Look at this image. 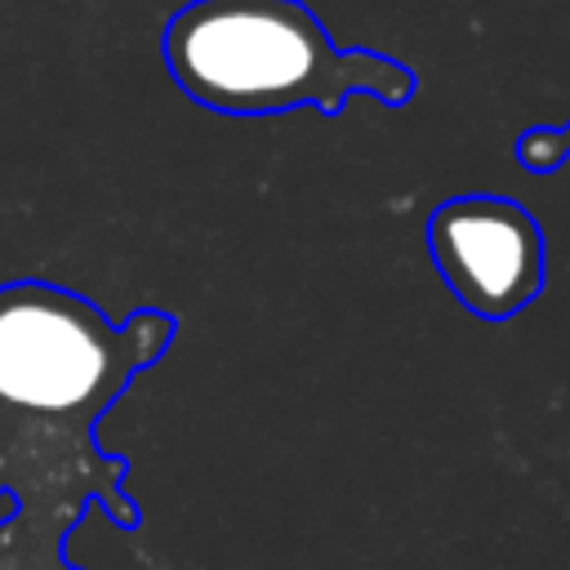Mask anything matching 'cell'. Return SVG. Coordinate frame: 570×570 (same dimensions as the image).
<instances>
[{"instance_id":"1","label":"cell","mask_w":570,"mask_h":570,"mask_svg":"<svg viewBox=\"0 0 570 570\" xmlns=\"http://www.w3.org/2000/svg\"><path fill=\"white\" fill-rule=\"evenodd\" d=\"M160 58L183 98L223 116H338L356 94L401 107L419 85L387 53L334 45L303 0H187L160 31Z\"/></svg>"},{"instance_id":"2","label":"cell","mask_w":570,"mask_h":570,"mask_svg":"<svg viewBox=\"0 0 570 570\" xmlns=\"http://www.w3.org/2000/svg\"><path fill=\"white\" fill-rule=\"evenodd\" d=\"M178 334L160 307L111 325L98 303L53 281L0 285V401L58 441L94 450L98 419Z\"/></svg>"},{"instance_id":"3","label":"cell","mask_w":570,"mask_h":570,"mask_svg":"<svg viewBox=\"0 0 570 570\" xmlns=\"http://www.w3.org/2000/svg\"><path fill=\"white\" fill-rule=\"evenodd\" d=\"M428 249L450 294L481 321H508L543 289V232L508 196H450L428 218Z\"/></svg>"},{"instance_id":"4","label":"cell","mask_w":570,"mask_h":570,"mask_svg":"<svg viewBox=\"0 0 570 570\" xmlns=\"http://www.w3.org/2000/svg\"><path fill=\"white\" fill-rule=\"evenodd\" d=\"M125 476L129 463L120 454L58 441L0 401V499H13V512L80 525L85 508L102 503L120 530H134L138 508L125 494Z\"/></svg>"},{"instance_id":"5","label":"cell","mask_w":570,"mask_h":570,"mask_svg":"<svg viewBox=\"0 0 570 570\" xmlns=\"http://www.w3.org/2000/svg\"><path fill=\"white\" fill-rule=\"evenodd\" d=\"M71 530V521L9 512L0 521V570H80L62 557V539Z\"/></svg>"},{"instance_id":"6","label":"cell","mask_w":570,"mask_h":570,"mask_svg":"<svg viewBox=\"0 0 570 570\" xmlns=\"http://www.w3.org/2000/svg\"><path fill=\"white\" fill-rule=\"evenodd\" d=\"M566 151H570V129H534L517 147L525 169H552V165H561Z\"/></svg>"}]
</instances>
